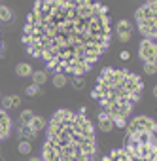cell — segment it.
I'll list each match as a JSON object with an SVG mask.
<instances>
[{
  "instance_id": "52a82bcc",
  "label": "cell",
  "mask_w": 157,
  "mask_h": 161,
  "mask_svg": "<svg viewBox=\"0 0 157 161\" xmlns=\"http://www.w3.org/2000/svg\"><path fill=\"white\" fill-rule=\"evenodd\" d=\"M140 133H157V123L149 116H136L127 125L125 135H140Z\"/></svg>"
},
{
  "instance_id": "cb8c5ba5",
  "label": "cell",
  "mask_w": 157,
  "mask_h": 161,
  "mask_svg": "<svg viewBox=\"0 0 157 161\" xmlns=\"http://www.w3.org/2000/svg\"><path fill=\"white\" fill-rule=\"evenodd\" d=\"M0 101H2V93H0Z\"/></svg>"
},
{
  "instance_id": "7c38bea8",
  "label": "cell",
  "mask_w": 157,
  "mask_h": 161,
  "mask_svg": "<svg viewBox=\"0 0 157 161\" xmlns=\"http://www.w3.org/2000/svg\"><path fill=\"white\" fill-rule=\"evenodd\" d=\"M17 106H21V97H17V95L2 97V108L4 110H12V108H17Z\"/></svg>"
},
{
  "instance_id": "9c48e42d",
  "label": "cell",
  "mask_w": 157,
  "mask_h": 161,
  "mask_svg": "<svg viewBox=\"0 0 157 161\" xmlns=\"http://www.w3.org/2000/svg\"><path fill=\"white\" fill-rule=\"evenodd\" d=\"M116 31H117V36H119V40H121V42H129V40H131V36H133V27H131V23H129L127 19L117 21Z\"/></svg>"
},
{
  "instance_id": "4fadbf2b",
  "label": "cell",
  "mask_w": 157,
  "mask_h": 161,
  "mask_svg": "<svg viewBox=\"0 0 157 161\" xmlns=\"http://www.w3.org/2000/svg\"><path fill=\"white\" fill-rule=\"evenodd\" d=\"M51 84H53L57 89H61V87H66V84H68V78H66V74L55 72V76L51 78Z\"/></svg>"
},
{
  "instance_id": "5b68a950",
  "label": "cell",
  "mask_w": 157,
  "mask_h": 161,
  "mask_svg": "<svg viewBox=\"0 0 157 161\" xmlns=\"http://www.w3.org/2000/svg\"><path fill=\"white\" fill-rule=\"evenodd\" d=\"M136 27L148 40H157V0H148L134 12Z\"/></svg>"
},
{
  "instance_id": "7a4b0ae2",
  "label": "cell",
  "mask_w": 157,
  "mask_h": 161,
  "mask_svg": "<svg viewBox=\"0 0 157 161\" xmlns=\"http://www.w3.org/2000/svg\"><path fill=\"white\" fill-rule=\"evenodd\" d=\"M97 153L95 127L84 112L57 110L47 123L44 161H93Z\"/></svg>"
},
{
  "instance_id": "8fae6325",
  "label": "cell",
  "mask_w": 157,
  "mask_h": 161,
  "mask_svg": "<svg viewBox=\"0 0 157 161\" xmlns=\"http://www.w3.org/2000/svg\"><path fill=\"white\" fill-rule=\"evenodd\" d=\"M114 127H116V123H114V119L110 118V114H108V112H100V114H99V129H100L102 133H110Z\"/></svg>"
},
{
  "instance_id": "ba28073f",
  "label": "cell",
  "mask_w": 157,
  "mask_h": 161,
  "mask_svg": "<svg viewBox=\"0 0 157 161\" xmlns=\"http://www.w3.org/2000/svg\"><path fill=\"white\" fill-rule=\"evenodd\" d=\"M138 55L144 64H157V44L153 40H142L138 46Z\"/></svg>"
},
{
  "instance_id": "603a6c76",
  "label": "cell",
  "mask_w": 157,
  "mask_h": 161,
  "mask_svg": "<svg viewBox=\"0 0 157 161\" xmlns=\"http://www.w3.org/2000/svg\"><path fill=\"white\" fill-rule=\"evenodd\" d=\"M153 97H155V99H157V86H155V87H153Z\"/></svg>"
},
{
  "instance_id": "9a60e30c",
  "label": "cell",
  "mask_w": 157,
  "mask_h": 161,
  "mask_svg": "<svg viewBox=\"0 0 157 161\" xmlns=\"http://www.w3.org/2000/svg\"><path fill=\"white\" fill-rule=\"evenodd\" d=\"M47 82V74H46V70H34L32 72V84H36V86H44Z\"/></svg>"
},
{
  "instance_id": "8992f818",
  "label": "cell",
  "mask_w": 157,
  "mask_h": 161,
  "mask_svg": "<svg viewBox=\"0 0 157 161\" xmlns=\"http://www.w3.org/2000/svg\"><path fill=\"white\" fill-rule=\"evenodd\" d=\"M47 127L46 118L34 114L32 110H23L19 116V125H17V135L19 140H29L32 142L34 138H38V133H42Z\"/></svg>"
},
{
  "instance_id": "30bf717a",
  "label": "cell",
  "mask_w": 157,
  "mask_h": 161,
  "mask_svg": "<svg viewBox=\"0 0 157 161\" xmlns=\"http://www.w3.org/2000/svg\"><path fill=\"white\" fill-rule=\"evenodd\" d=\"M12 131V119L4 108H0V140H4Z\"/></svg>"
},
{
  "instance_id": "ac0fdd59",
  "label": "cell",
  "mask_w": 157,
  "mask_h": 161,
  "mask_svg": "<svg viewBox=\"0 0 157 161\" xmlns=\"http://www.w3.org/2000/svg\"><path fill=\"white\" fill-rule=\"evenodd\" d=\"M40 93H42V87H40V86H36V84H30V86L27 87V95H29V97L40 95Z\"/></svg>"
},
{
  "instance_id": "7402d4cb",
  "label": "cell",
  "mask_w": 157,
  "mask_h": 161,
  "mask_svg": "<svg viewBox=\"0 0 157 161\" xmlns=\"http://www.w3.org/2000/svg\"><path fill=\"white\" fill-rule=\"evenodd\" d=\"M29 161H44V159H40V157H30Z\"/></svg>"
},
{
  "instance_id": "2e32d148",
  "label": "cell",
  "mask_w": 157,
  "mask_h": 161,
  "mask_svg": "<svg viewBox=\"0 0 157 161\" xmlns=\"http://www.w3.org/2000/svg\"><path fill=\"white\" fill-rule=\"evenodd\" d=\"M12 17H14V12H12L8 6H0V21L6 23V21H10Z\"/></svg>"
},
{
  "instance_id": "e0dca14e",
  "label": "cell",
  "mask_w": 157,
  "mask_h": 161,
  "mask_svg": "<svg viewBox=\"0 0 157 161\" xmlns=\"http://www.w3.org/2000/svg\"><path fill=\"white\" fill-rule=\"evenodd\" d=\"M30 144L32 142H29V140H19V144H17V150H19V153H23V155H27V153H30Z\"/></svg>"
},
{
  "instance_id": "44dd1931",
  "label": "cell",
  "mask_w": 157,
  "mask_h": 161,
  "mask_svg": "<svg viewBox=\"0 0 157 161\" xmlns=\"http://www.w3.org/2000/svg\"><path fill=\"white\" fill-rule=\"evenodd\" d=\"M129 57H131V55H129V51H121V59H123V61H127Z\"/></svg>"
},
{
  "instance_id": "d6986e66",
  "label": "cell",
  "mask_w": 157,
  "mask_h": 161,
  "mask_svg": "<svg viewBox=\"0 0 157 161\" xmlns=\"http://www.w3.org/2000/svg\"><path fill=\"white\" fill-rule=\"evenodd\" d=\"M72 86L76 89H84V80H82V76H74L72 78Z\"/></svg>"
},
{
  "instance_id": "277c9868",
  "label": "cell",
  "mask_w": 157,
  "mask_h": 161,
  "mask_svg": "<svg viewBox=\"0 0 157 161\" xmlns=\"http://www.w3.org/2000/svg\"><path fill=\"white\" fill-rule=\"evenodd\" d=\"M102 161H157V133L125 135L123 148L110 152Z\"/></svg>"
},
{
  "instance_id": "ffe728a7",
  "label": "cell",
  "mask_w": 157,
  "mask_h": 161,
  "mask_svg": "<svg viewBox=\"0 0 157 161\" xmlns=\"http://www.w3.org/2000/svg\"><path fill=\"white\" fill-rule=\"evenodd\" d=\"M144 72H146L148 76H153V74L157 72V64H144Z\"/></svg>"
},
{
  "instance_id": "5bb4252c",
  "label": "cell",
  "mask_w": 157,
  "mask_h": 161,
  "mask_svg": "<svg viewBox=\"0 0 157 161\" xmlns=\"http://www.w3.org/2000/svg\"><path fill=\"white\" fill-rule=\"evenodd\" d=\"M32 66L29 64V63H19L17 66H15V74L17 76H21V78H25V76H32Z\"/></svg>"
},
{
  "instance_id": "6da1fadb",
  "label": "cell",
  "mask_w": 157,
  "mask_h": 161,
  "mask_svg": "<svg viewBox=\"0 0 157 161\" xmlns=\"http://www.w3.org/2000/svg\"><path fill=\"white\" fill-rule=\"evenodd\" d=\"M110 17L95 0H36L27 15L23 46L55 72L82 76L110 46Z\"/></svg>"
},
{
  "instance_id": "3957f363",
  "label": "cell",
  "mask_w": 157,
  "mask_h": 161,
  "mask_svg": "<svg viewBox=\"0 0 157 161\" xmlns=\"http://www.w3.org/2000/svg\"><path fill=\"white\" fill-rule=\"evenodd\" d=\"M144 91V82L138 74H133L125 68L106 66L93 87V99L100 103L104 112L110 114L116 127H127V118L131 116L134 104L138 103Z\"/></svg>"
}]
</instances>
